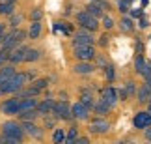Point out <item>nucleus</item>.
<instances>
[{"label": "nucleus", "instance_id": "obj_1", "mask_svg": "<svg viewBox=\"0 0 151 144\" xmlns=\"http://www.w3.org/2000/svg\"><path fill=\"white\" fill-rule=\"evenodd\" d=\"M26 82H28V80H26V75L17 71L13 77L8 80V82H4L2 86H0V96H6V94H19V92L24 88Z\"/></svg>", "mask_w": 151, "mask_h": 144}, {"label": "nucleus", "instance_id": "obj_2", "mask_svg": "<svg viewBox=\"0 0 151 144\" xmlns=\"http://www.w3.org/2000/svg\"><path fill=\"white\" fill-rule=\"evenodd\" d=\"M2 135L8 137V139H13L17 142H22L24 139V129H22L21 122H15V120H8V122L2 124Z\"/></svg>", "mask_w": 151, "mask_h": 144}, {"label": "nucleus", "instance_id": "obj_3", "mask_svg": "<svg viewBox=\"0 0 151 144\" xmlns=\"http://www.w3.org/2000/svg\"><path fill=\"white\" fill-rule=\"evenodd\" d=\"M75 19H77V25L80 28H84V30H88V32H97V30H99V26H101V21L95 19L93 15H90L86 9L78 11V13L75 15Z\"/></svg>", "mask_w": 151, "mask_h": 144}, {"label": "nucleus", "instance_id": "obj_4", "mask_svg": "<svg viewBox=\"0 0 151 144\" xmlns=\"http://www.w3.org/2000/svg\"><path fill=\"white\" fill-rule=\"evenodd\" d=\"M24 38H28V32H24L22 28H11L8 36H6V41L2 43V47L8 51H13L15 47H19L21 41H24Z\"/></svg>", "mask_w": 151, "mask_h": 144}, {"label": "nucleus", "instance_id": "obj_5", "mask_svg": "<svg viewBox=\"0 0 151 144\" xmlns=\"http://www.w3.org/2000/svg\"><path fill=\"white\" fill-rule=\"evenodd\" d=\"M97 56L95 45H80V47H73V58L77 62H93Z\"/></svg>", "mask_w": 151, "mask_h": 144}, {"label": "nucleus", "instance_id": "obj_6", "mask_svg": "<svg viewBox=\"0 0 151 144\" xmlns=\"http://www.w3.org/2000/svg\"><path fill=\"white\" fill-rule=\"evenodd\" d=\"M110 129H112V124L106 118L95 116L93 120L88 122V131L91 135H106V133H110Z\"/></svg>", "mask_w": 151, "mask_h": 144}, {"label": "nucleus", "instance_id": "obj_7", "mask_svg": "<svg viewBox=\"0 0 151 144\" xmlns=\"http://www.w3.org/2000/svg\"><path fill=\"white\" fill-rule=\"evenodd\" d=\"M52 116L58 118V120H73V114H71V105H69L67 99H58L54 101V107H52Z\"/></svg>", "mask_w": 151, "mask_h": 144}, {"label": "nucleus", "instance_id": "obj_8", "mask_svg": "<svg viewBox=\"0 0 151 144\" xmlns=\"http://www.w3.org/2000/svg\"><path fill=\"white\" fill-rule=\"evenodd\" d=\"M97 39L93 36V32H88L84 28H80L73 34V39H71V45L73 47H80V45H95Z\"/></svg>", "mask_w": 151, "mask_h": 144}, {"label": "nucleus", "instance_id": "obj_9", "mask_svg": "<svg viewBox=\"0 0 151 144\" xmlns=\"http://www.w3.org/2000/svg\"><path fill=\"white\" fill-rule=\"evenodd\" d=\"M99 99L104 101L106 105H110V107L114 109V107L119 103L118 88H116V86H112V84H108V86H104V88H101V92H99Z\"/></svg>", "mask_w": 151, "mask_h": 144}, {"label": "nucleus", "instance_id": "obj_10", "mask_svg": "<svg viewBox=\"0 0 151 144\" xmlns=\"http://www.w3.org/2000/svg\"><path fill=\"white\" fill-rule=\"evenodd\" d=\"M132 127H134V129H142V131H146L147 127H151V112L138 111L134 116H132Z\"/></svg>", "mask_w": 151, "mask_h": 144}, {"label": "nucleus", "instance_id": "obj_11", "mask_svg": "<svg viewBox=\"0 0 151 144\" xmlns=\"http://www.w3.org/2000/svg\"><path fill=\"white\" fill-rule=\"evenodd\" d=\"M71 114H73V120H78V122H90V114L91 111L86 109L80 101L73 103L71 105Z\"/></svg>", "mask_w": 151, "mask_h": 144}, {"label": "nucleus", "instance_id": "obj_12", "mask_svg": "<svg viewBox=\"0 0 151 144\" xmlns=\"http://www.w3.org/2000/svg\"><path fill=\"white\" fill-rule=\"evenodd\" d=\"M0 112L6 116H17L19 114V97H11L0 103Z\"/></svg>", "mask_w": 151, "mask_h": 144}, {"label": "nucleus", "instance_id": "obj_13", "mask_svg": "<svg viewBox=\"0 0 151 144\" xmlns=\"http://www.w3.org/2000/svg\"><path fill=\"white\" fill-rule=\"evenodd\" d=\"M73 73L75 75H80V77H86V75H91V73H95L97 71V67L93 62H77L73 67Z\"/></svg>", "mask_w": 151, "mask_h": 144}, {"label": "nucleus", "instance_id": "obj_14", "mask_svg": "<svg viewBox=\"0 0 151 144\" xmlns=\"http://www.w3.org/2000/svg\"><path fill=\"white\" fill-rule=\"evenodd\" d=\"M21 124H22V129H24L26 135L34 137V139H43V129L36 122H21Z\"/></svg>", "mask_w": 151, "mask_h": 144}, {"label": "nucleus", "instance_id": "obj_15", "mask_svg": "<svg viewBox=\"0 0 151 144\" xmlns=\"http://www.w3.org/2000/svg\"><path fill=\"white\" fill-rule=\"evenodd\" d=\"M118 28L123 34H132L136 30V25H134V19H131L129 15H121V19L118 21Z\"/></svg>", "mask_w": 151, "mask_h": 144}, {"label": "nucleus", "instance_id": "obj_16", "mask_svg": "<svg viewBox=\"0 0 151 144\" xmlns=\"http://www.w3.org/2000/svg\"><path fill=\"white\" fill-rule=\"evenodd\" d=\"M136 101L140 103V105H147V101L151 99V88L147 84H140L138 86V90H136Z\"/></svg>", "mask_w": 151, "mask_h": 144}, {"label": "nucleus", "instance_id": "obj_17", "mask_svg": "<svg viewBox=\"0 0 151 144\" xmlns=\"http://www.w3.org/2000/svg\"><path fill=\"white\" fill-rule=\"evenodd\" d=\"M26 49L28 47H15L13 51L9 53V62H11V66H15V64H21V62H24V56H26Z\"/></svg>", "mask_w": 151, "mask_h": 144}, {"label": "nucleus", "instance_id": "obj_18", "mask_svg": "<svg viewBox=\"0 0 151 144\" xmlns=\"http://www.w3.org/2000/svg\"><path fill=\"white\" fill-rule=\"evenodd\" d=\"M37 105H39V99H36V97H24V99H19V112L36 111Z\"/></svg>", "mask_w": 151, "mask_h": 144}, {"label": "nucleus", "instance_id": "obj_19", "mask_svg": "<svg viewBox=\"0 0 151 144\" xmlns=\"http://www.w3.org/2000/svg\"><path fill=\"white\" fill-rule=\"evenodd\" d=\"M147 71V60L144 54H136L134 56V73L140 75V77H144Z\"/></svg>", "mask_w": 151, "mask_h": 144}, {"label": "nucleus", "instance_id": "obj_20", "mask_svg": "<svg viewBox=\"0 0 151 144\" xmlns=\"http://www.w3.org/2000/svg\"><path fill=\"white\" fill-rule=\"evenodd\" d=\"M52 107H54V99H52V97L43 99V101H39V105H37V112L41 114V118L50 116V114H52Z\"/></svg>", "mask_w": 151, "mask_h": 144}, {"label": "nucleus", "instance_id": "obj_21", "mask_svg": "<svg viewBox=\"0 0 151 144\" xmlns=\"http://www.w3.org/2000/svg\"><path fill=\"white\" fill-rule=\"evenodd\" d=\"M91 112H95L97 116L104 118L106 114H110V112H112V107H110V105H106V103H104V101H101V99H97V101H95V105H93V111H91Z\"/></svg>", "mask_w": 151, "mask_h": 144}, {"label": "nucleus", "instance_id": "obj_22", "mask_svg": "<svg viewBox=\"0 0 151 144\" xmlns=\"http://www.w3.org/2000/svg\"><path fill=\"white\" fill-rule=\"evenodd\" d=\"M17 73V69H15V66H2L0 67V86H2L4 82H8V80L13 77V75Z\"/></svg>", "mask_w": 151, "mask_h": 144}, {"label": "nucleus", "instance_id": "obj_23", "mask_svg": "<svg viewBox=\"0 0 151 144\" xmlns=\"http://www.w3.org/2000/svg\"><path fill=\"white\" fill-rule=\"evenodd\" d=\"M101 26H103V30L104 32H110V30H114L116 26H118V22H116V19L110 13H104L101 17Z\"/></svg>", "mask_w": 151, "mask_h": 144}, {"label": "nucleus", "instance_id": "obj_24", "mask_svg": "<svg viewBox=\"0 0 151 144\" xmlns=\"http://www.w3.org/2000/svg\"><path fill=\"white\" fill-rule=\"evenodd\" d=\"M84 9L88 11L90 15H93L95 19H99V21H101V17L104 15V11L101 9V6L97 4V2H88V4H86V8H84Z\"/></svg>", "mask_w": 151, "mask_h": 144}, {"label": "nucleus", "instance_id": "obj_25", "mask_svg": "<svg viewBox=\"0 0 151 144\" xmlns=\"http://www.w3.org/2000/svg\"><path fill=\"white\" fill-rule=\"evenodd\" d=\"M41 32H43L41 21H34L32 25H30V30H28V38H30V39H39Z\"/></svg>", "mask_w": 151, "mask_h": 144}, {"label": "nucleus", "instance_id": "obj_26", "mask_svg": "<svg viewBox=\"0 0 151 144\" xmlns=\"http://www.w3.org/2000/svg\"><path fill=\"white\" fill-rule=\"evenodd\" d=\"M17 116H19L21 122H36L37 118H41V114H39V112H37V109H36V111H24V112H19Z\"/></svg>", "mask_w": 151, "mask_h": 144}, {"label": "nucleus", "instance_id": "obj_27", "mask_svg": "<svg viewBox=\"0 0 151 144\" xmlns=\"http://www.w3.org/2000/svg\"><path fill=\"white\" fill-rule=\"evenodd\" d=\"M123 90H125V94L129 96V99H131V97H134V96H136V90H138V84H136V80H132V79H127L125 82H123Z\"/></svg>", "mask_w": 151, "mask_h": 144}, {"label": "nucleus", "instance_id": "obj_28", "mask_svg": "<svg viewBox=\"0 0 151 144\" xmlns=\"http://www.w3.org/2000/svg\"><path fill=\"white\" fill-rule=\"evenodd\" d=\"M78 140V127H69L67 129V135H65V140H63V144H77Z\"/></svg>", "mask_w": 151, "mask_h": 144}, {"label": "nucleus", "instance_id": "obj_29", "mask_svg": "<svg viewBox=\"0 0 151 144\" xmlns=\"http://www.w3.org/2000/svg\"><path fill=\"white\" fill-rule=\"evenodd\" d=\"M41 51L39 49H26V56H24V62H28V64H32V62H37L39 58H41Z\"/></svg>", "mask_w": 151, "mask_h": 144}, {"label": "nucleus", "instance_id": "obj_30", "mask_svg": "<svg viewBox=\"0 0 151 144\" xmlns=\"http://www.w3.org/2000/svg\"><path fill=\"white\" fill-rule=\"evenodd\" d=\"M39 92H41V90H37L36 86H28V88L24 86V88L19 92V99H24V97H37Z\"/></svg>", "mask_w": 151, "mask_h": 144}, {"label": "nucleus", "instance_id": "obj_31", "mask_svg": "<svg viewBox=\"0 0 151 144\" xmlns=\"http://www.w3.org/2000/svg\"><path fill=\"white\" fill-rule=\"evenodd\" d=\"M65 135H67V131L63 129V127H56L54 133H52V144H63Z\"/></svg>", "mask_w": 151, "mask_h": 144}, {"label": "nucleus", "instance_id": "obj_32", "mask_svg": "<svg viewBox=\"0 0 151 144\" xmlns=\"http://www.w3.org/2000/svg\"><path fill=\"white\" fill-rule=\"evenodd\" d=\"M15 4L13 2H0V15H13Z\"/></svg>", "mask_w": 151, "mask_h": 144}, {"label": "nucleus", "instance_id": "obj_33", "mask_svg": "<svg viewBox=\"0 0 151 144\" xmlns=\"http://www.w3.org/2000/svg\"><path fill=\"white\" fill-rule=\"evenodd\" d=\"M103 71H104V79H106L108 82H114L116 80V67H114V64H108Z\"/></svg>", "mask_w": 151, "mask_h": 144}, {"label": "nucleus", "instance_id": "obj_34", "mask_svg": "<svg viewBox=\"0 0 151 144\" xmlns=\"http://www.w3.org/2000/svg\"><path fill=\"white\" fill-rule=\"evenodd\" d=\"M116 6H118V11L121 15H129L131 11V4L127 2V0H116Z\"/></svg>", "mask_w": 151, "mask_h": 144}, {"label": "nucleus", "instance_id": "obj_35", "mask_svg": "<svg viewBox=\"0 0 151 144\" xmlns=\"http://www.w3.org/2000/svg\"><path fill=\"white\" fill-rule=\"evenodd\" d=\"M93 64H95L97 69H104V67H106L110 62L106 60V56H104V54H97V56H95V60H93Z\"/></svg>", "mask_w": 151, "mask_h": 144}, {"label": "nucleus", "instance_id": "obj_36", "mask_svg": "<svg viewBox=\"0 0 151 144\" xmlns=\"http://www.w3.org/2000/svg\"><path fill=\"white\" fill-rule=\"evenodd\" d=\"M97 45H99L101 49H106V47H108V45H110V36H108V32L101 34V38L97 39Z\"/></svg>", "mask_w": 151, "mask_h": 144}, {"label": "nucleus", "instance_id": "obj_37", "mask_svg": "<svg viewBox=\"0 0 151 144\" xmlns=\"http://www.w3.org/2000/svg\"><path fill=\"white\" fill-rule=\"evenodd\" d=\"M49 84H50V79H37V80H34V82H32V86H36L37 90H45Z\"/></svg>", "mask_w": 151, "mask_h": 144}, {"label": "nucleus", "instance_id": "obj_38", "mask_svg": "<svg viewBox=\"0 0 151 144\" xmlns=\"http://www.w3.org/2000/svg\"><path fill=\"white\" fill-rule=\"evenodd\" d=\"M9 53H11V51L4 49V47H0V67L6 66V60H9Z\"/></svg>", "mask_w": 151, "mask_h": 144}, {"label": "nucleus", "instance_id": "obj_39", "mask_svg": "<svg viewBox=\"0 0 151 144\" xmlns=\"http://www.w3.org/2000/svg\"><path fill=\"white\" fill-rule=\"evenodd\" d=\"M22 22V15H17V13H13L11 15V21H9V25H11V28H19V25Z\"/></svg>", "mask_w": 151, "mask_h": 144}, {"label": "nucleus", "instance_id": "obj_40", "mask_svg": "<svg viewBox=\"0 0 151 144\" xmlns=\"http://www.w3.org/2000/svg\"><path fill=\"white\" fill-rule=\"evenodd\" d=\"M41 17H43V11L39 9V8L32 9V13H30V19H32V22H34V21H41Z\"/></svg>", "mask_w": 151, "mask_h": 144}, {"label": "nucleus", "instance_id": "obj_41", "mask_svg": "<svg viewBox=\"0 0 151 144\" xmlns=\"http://www.w3.org/2000/svg\"><path fill=\"white\" fill-rule=\"evenodd\" d=\"M56 120L58 118H54V116H45V129H50V127H54V125H56ZM56 129V127H54Z\"/></svg>", "mask_w": 151, "mask_h": 144}, {"label": "nucleus", "instance_id": "obj_42", "mask_svg": "<svg viewBox=\"0 0 151 144\" xmlns=\"http://www.w3.org/2000/svg\"><path fill=\"white\" fill-rule=\"evenodd\" d=\"M129 17H131V19H142V17H144L142 8H140V9H131V11H129Z\"/></svg>", "mask_w": 151, "mask_h": 144}, {"label": "nucleus", "instance_id": "obj_43", "mask_svg": "<svg viewBox=\"0 0 151 144\" xmlns=\"http://www.w3.org/2000/svg\"><path fill=\"white\" fill-rule=\"evenodd\" d=\"M138 26H140V28H142V30H144V28H147V26H149V21L146 19V17H142V19H140V21H138Z\"/></svg>", "mask_w": 151, "mask_h": 144}, {"label": "nucleus", "instance_id": "obj_44", "mask_svg": "<svg viewBox=\"0 0 151 144\" xmlns=\"http://www.w3.org/2000/svg\"><path fill=\"white\" fill-rule=\"evenodd\" d=\"M77 144H91V140L88 139V137H78V140H77Z\"/></svg>", "mask_w": 151, "mask_h": 144}, {"label": "nucleus", "instance_id": "obj_45", "mask_svg": "<svg viewBox=\"0 0 151 144\" xmlns=\"http://www.w3.org/2000/svg\"><path fill=\"white\" fill-rule=\"evenodd\" d=\"M144 137H146V140L151 142V127H147L146 131H144Z\"/></svg>", "mask_w": 151, "mask_h": 144}, {"label": "nucleus", "instance_id": "obj_46", "mask_svg": "<svg viewBox=\"0 0 151 144\" xmlns=\"http://www.w3.org/2000/svg\"><path fill=\"white\" fill-rule=\"evenodd\" d=\"M144 84H147L149 88H151V75H149V77H146V79H144Z\"/></svg>", "mask_w": 151, "mask_h": 144}, {"label": "nucleus", "instance_id": "obj_47", "mask_svg": "<svg viewBox=\"0 0 151 144\" xmlns=\"http://www.w3.org/2000/svg\"><path fill=\"white\" fill-rule=\"evenodd\" d=\"M147 112H151V99L147 101Z\"/></svg>", "mask_w": 151, "mask_h": 144}, {"label": "nucleus", "instance_id": "obj_48", "mask_svg": "<svg viewBox=\"0 0 151 144\" xmlns=\"http://www.w3.org/2000/svg\"><path fill=\"white\" fill-rule=\"evenodd\" d=\"M0 2H13L15 4V0H0Z\"/></svg>", "mask_w": 151, "mask_h": 144}, {"label": "nucleus", "instance_id": "obj_49", "mask_svg": "<svg viewBox=\"0 0 151 144\" xmlns=\"http://www.w3.org/2000/svg\"><path fill=\"white\" fill-rule=\"evenodd\" d=\"M118 144H127V142H118Z\"/></svg>", "mask_w": 151, "mask_h": 144}, {"label": "nucleus", "instance_id": "obj_50", "mask_svg": "<svg viewBox=\"0 0 151 144\" xmlns=\"http://www.w3.org/2000/svg\"><path fill=\"white\" fill-rule=\"evenodd\" d=\"M149 144H151V142H149Z\"/></svg>", "mask_w": 151, "mask_h": 144}]
</instances>
